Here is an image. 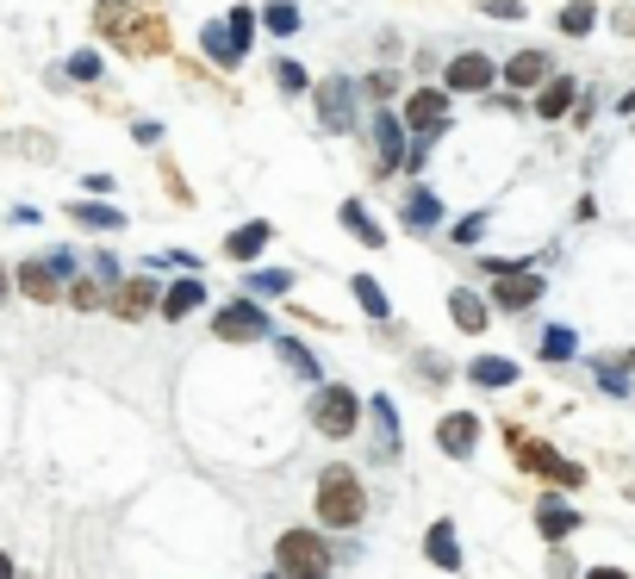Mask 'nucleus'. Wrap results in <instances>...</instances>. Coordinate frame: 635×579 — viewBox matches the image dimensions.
<instances>
[{
  "instance_id": "nucleus-1",
  "label": "nucleus",
  "mask_w": 635,
  "mask_h": 579,
  "mask_svg": "<svg viewBox=\"0 0 635 579\" xmlns=\"http://www.w3.org/2000/svg\"><path fill=\"white\" fill-rule=\"evenodd\" d=\"M311 511H318V530H362L367 523V486L362 474L349 462H330L325 474H318V499H311Z\"/></svg>"
},
{
  "instance_id": "nucleus-2",
  "label": "nucleus",
  "mask_w": 635,
  "mask_h": 579,
  "mask_svg": "<svg viewBox=\"0 0 635 579\" xmlns=\"http://www.w3.org/2000/svg\"><path fill=\"white\" fill-rule=\"evenodd\" d=\"M337 548L325 542V530H287L274 542V574L281 579H330Z\"/></svg>"
},
{
  "instance_id": "nucleus-3",
  "label": "nucleus",
  "mask_w": 635,
  "mask_h": 579,
  "mask_svg": "<svg viewBox=\"0 0 635 579\" xmlns=\"http://www.w3.org/2000/svg\"><path fill=\"white\" fill-rule=\"evenodd\" d=\"M311 430L330 436V443L355 436V430H362V399H355L343 381H318V393H311Z\"/></svg>"
},
{
  "instance_id": "nucleus-4",
  "label": "nucleus",
  "mask_w": 635,
  "mask_h": 579,
  "mask_svg": "<svg viewBox=\"0 0 635 579\" xmlns=\"http://www.w3.org/2000/svg\"><path fill=\"white\" fill-rule=\"evenodd\" d=\"M212 337H225V343H262V337H274V318L256 306V299H243V293H237L231 306L212 318Z\"/></svg>"
},
{
  "instance_id": "nucleus-5",
  "label": "nucleus",
  "mask_w": 635,
  "mask_h": 579,
  "mask_svg": "<svg viewBox=\"0 0 635 579\" xmlns=\"http://www.w3.org/2000/svg\"><path fill=\"white\" fill-rule=\"evenodd\" d=\"M355 113H362V88L349 76L318 81V125L325 132H355Z\"/></svg>"
},
{
  "instance_id": "nucleus-6",
  "label": "nucleus",
  "mask_w": 635,
  "mask_h": 579,
  "mask_svg": "<svg viewBox=\"0 0 635 579\" xmlns=\"http://www.w3.org/2000/svg\"><path fill=\"white\" fill-rule=\"evenodd\" d=\"M405 132H411V144H430L436 132H449V94L443 88H418V94L405 100Z\"/></svg>"
},
{
  "instance_id": "nucleus-7",
  "label": "nucleus",
  "mask_w": 635,
  "mask_h": 579,
  "mask_svg": "<svg viewBox=\"0 0 635 579\" xmlns=\"http://www.w3.org/2000/svg\"><path fill=\"white\" fill-rule=\"evenodd\" d=\"M511 449L523 455V467H530V474H548L555 486H579V480H586V467H574L567 455H555L548 443H530L523 430H511Z\"/></svg>"
},
{
  "instance_id": "nucleus-8",
  "label": "nucleus",
  "mask_w": 635,
  "mask_h": 579,
  "mask_svg": "<svg viewBox=\"0 0 635 579\" xmlns=\"http://www.w3.org/2000/svg\"><path fill=\"white\" fill-rule=\"evenodd\" d=\"M374 150H381L374 174H393V169L411 162V132L399 125V113H374Z\"/></svg>"
},
{
  "instance_id": "nucleus-9",
  "label": "nucleus",
  "mask_w": 635,
  "mask_h": 579,
  "mask_svg": "<svg viewBox=\"0 0 635 579\" xmlns=\"http://www.w3.org/2000/svg\"><path fill=\"white\" fill-rule=\"evenodd\" d=\"M492 57H480V50H462V57L449 63V76H443V94H492Z\"/></svg>"
},
{
  "instance_id": "nucleus-10",
  "label": "nucleus",
  "mask_w": 635,
  "mask_h": 579,
  "mask_svg": "<svg viewBox=\"0 0 635 579\" xmlns=\"http://www.w3.org/2000/svg\"><path fill=\"white\" fill-rule=\"evenodd\" d=\"M436 449L455 455V462H467V455L480 449V418H474V411H443V418H436Z\"/></svg>"
},
{
  "instance_id": "nucleus-11",
  "label": "nucleus",
  "mask_w": 635,
  "mask_h": 579,
  "mask_svg": "<svg viewBox=\"0 0 635 579\" xmlns=\"http://www.w3.org/2000/svg\"><path fill=\"white\" fill-rule=\"evenodd\" d=\"M156 306H162V293H156L150 274H125V281L113 287V311H118V318H144V311H156Z\"/></svg>"
},
{
  "instance_id": "nucleus-12",
  "label": "nucleus",
  "mask_w": 635,
  "mask_h": 579,
  "mask_svg": "<svg viewBox=\"0 0 635 579\" xmlns=\"http://www.w3.org/2000/svg\"><path fill=\"white\" fill-rule=\"evenodd\" d=\"M367 418H374V430H381V462H399V455H405V430H399V406H393V399H386V393H381V399H367Z\"/></svg>"
},
{
  "instance_id": "nucleus-13",
  "label": "nucleus",
  "mask_w": 635,
  "mask_h": 579,
  "mask_svg": "<svg viewBox=\"0 0 635 579\" xmlns=\"http://www.w3.org/2000/svg\"><path fill=\"white\" fill-rule=\"evenodd\" d=\"M423 555H430V567H443V574L462 567V536H455V523L449 518H436L430 530H423Z\"/></svg>"
},
{
  "instance_id": "nucleus-14",
  "label": "nucleus",
  "mask_w": 635,
  "mask_h": 579,
  "mask_svg": "<svg viewBox=\"0 0 635 579\" xmlns=\"http://www.w3.org/2000/svg\"><path fill=\"white\" fill-rule=\"evenodd\" d=\"M156 311H162V318H193V311H206V281H200V274H181V281L162 293Z\"/></svg>"
},
{
  "instance_id": "nucleus-15",
  "label": "nucleus",
  "mask_w": 635,
  "mask_h": 579,
  "mask_svg": "<svg viewBox=\"0 0 635 579\" xmlns=\"http://www.w3.org/2000/svg\"><path fill=\"white\" fill-rule=\"evenodd\" d=\"M269 237H274L269 218H250V225H237V231L225 237V256H231V262H256V256L269 250Z\"/></svg>"
},
{
  "instance_id": "nucleus-16",
  "label": "nucleus",
  "mask_w": 635,
  "mask_h": 579,
  "mask_svg": "<svg viewBox=\"0 0 635 579\" xmlns=\"http://www.w3.org/2000/svg\"><path fill=\"white\" fill-rule=\"evenodd\" d=\"M13 287H20L25 299H38V306H50V299L63 293V281H57L50 269H44V256H38V262H20V274H13Z\"/></svg>"
},
{
  "instance_id": "nucleus-17",
  "label": "nucleus",
  "mask_w": 635,
  "mask_h": 579,
  "mask_svg": "<svg viewBox=\"0 0 635 579\" xmlns=\"http://www.w3.org/2000/svg\"><path fill=\"white\" fill-rule=\"evenodd\" d=\"M536 299H542V274H511V281L492 287V306L499 311H523V306H536Z\"/></svg>"
},
{
  "instance_id": "nucleus-18",
  "label": "nucleus",
  "mask_w": 635,
  "mask_h": 579,
  "mask_svg": "<svg viewBox=\"0 0 635 579\" xmlns=\"http://www.w3.org/2000/svg\"><path fill=\"white\" fill-rule=\"evenodd\" d=\"M536 530H542L548 542L574 536V530H579V511H574L567 499H542V504H536Z\"/></svg>"
},
{
  "instance_id": "nucleus-19",
  "label": "nucleus",
  "mask_w": 635,
  "mask_h": 579,
  "mask_svg": "<svg viewBox=\"0 0 635 579\" xmlns=\"http://www.w3.org/2000/svg\"><path fill=\"white\" fill-rule=\"evenodd\" d=\"M574 100H579V81L574 76H548V81H542V94H536V113L542 118H567Z\"/></svg>"
},
{
  "instance_id": "nucleus-20",
  "label": "nucleus",
  "mask_w": 635,
  "mask_h": 579,
  "mask_svg": "<svg viewBox=\"0 0 635 579\" xmlns=\"http://www.w3.org/2000/svg\"><path fill=\"white\" fill-rule=\"evenodd\" d=\"M405 225H411V231H436V225H443V200L430 188H411L405 193Z\"/></svg>"
},
{
  "instance_id": "nucleus-21",
  "label": "nucleus",
  "mask_w": 635,
  "mask_h": 579,
  "mask_svg": "<svg viewBox=\"0 0 635 579\" xmlns=\"http://www.w3.org/2000/svg\"><path fill=\"white\" fill-rule=\"evenodd\" d=\"M69 218H76V225H88V231H125V213H118V206H106V200H76V206H69Z\"/></svg>"
},
{
  "instance_id": "nucleus-22",
  "label": "nucleus",
  "mask_w": 635,
  "mask_h": 579,
  "mask_svg": "<svg viewBox=\"0 0 635 579\" xmlns=\"http://www.w3.org/2000/svg\"><path fill=\"white\" fill-rule=\"evenodd\" d=\"M504 81H511V88H542V81H548V57H542V50H518V57L504 63Z\"/></svg>"
},
{
  "instance_id": "nucleus-23",
  "label": "nucleus",
  "mask_w": 635,
  "mask_h": 579,
  "mask_svg": "<svg viewBox=\"0 0 635 579\" xmlns=\"http://www.w3.org/2000/svg\"><path fill=\"white\" fill-rule=\"evenodd\" d=\"M343 231L355 237V243H367V250H381V243H386V231L374 225V218H367L362 200H343Z\"/></svg>"
},
{
  "instance_id": "nucleus-24",
  "label": "nucleus",
  "mask_w": 635,
  "mask_h": 579,
  "mask_svg": "<svg viewBox=\"0 0 635 579\" xmlns=\"http://www.w3.org/2000/svg\"><path fill=\"white\" fill-rule=\"evenodd\" d=\"M349 293L362 299V311L374 318V325H386V318H393V299H386V287L374 281V274H355V281H349Z\"/></svg>"
},
{
  "instance_id": "nucleus-25",
  "label": "nucleus",
  "mask_w": 635,
  "mask_h": 579,
  "mask_svg": "<svg viewBox=\"0 0 635 579\" xmlns=\"http://www.w3.org/2000/svg\"><path fill=\"white\" fill-rule=\"evenodd\" d=\"M200 50H206L212 63H225V69H237V63H243V57H237V44H231V32H225V20H206V25H200Z\"/></svg>"
},
{
  "instance_id": "nucleus-26",
  "label": "nucleus",
  "mask_w": 635,
  "mask_h": 579,
  "mask_svg": "<svg viewBox=\"0 0 635 579\" xmlns=\"http://www.w3.org/2000/svg\"><path fill=\"white\" fill-rule=\"evenodd\" d=\"M467 381L474 386H511L518 381V362H511V355H480V362H467Z\"/></svg>"
},
{
  "instance_id": "nucleus-27",
  "label": "nucleus",
  "mask_w": 635,
  "mask_h": 579,
  "mask_svg": "<svg viewBox=\"0 0 635 579\" xmlns=\"http://www.w3.org/2000/svg\"><path fill=\"white\" fill-rule=\"evenodd\" d=\"M449 311H455V325L462 330H486V318H492V311H486V299L474 287H455L449 293Z\"/></svg>"
},
{
  "instance_id": "nucleus-28",
  "label": "nucleus",
  "mask_w": 635,
  "mask_h": 579,
  "mask_svg": "<svg viewBox=\"0 0 635 579\" xmlns=\"http://www.w3.org/2000/svg\"><path fill=\"white\" fill-rule=\"evenodd\" d=\"M293 287V269H256L243 274V299H274V293Z\"/></svg>"
},
{
  "instance_id": "nucleus-29",
  "label": "nucleus",
  "mask_w": 635,
  "mask_h": 579,
  "mask_svg": "<svg viewBox=\"0 0 635 579\" xmlns=\"http://www.w3.org/2000/svg\"><path fill=\"white\" fill-rule=\"evenodd\" d=\"M274 349H281V362H287L299 381H318V374H325V367H318V355H311L299 337H274Z\"/></svg>"
},
{
  "instance_id": "nucleus-30",
  "label": "nucleus",
  "mask_w": 635,
  "mask_h": 579,
  "mask_svg": "<svg viewBox=\"0 0 635 579\" xmlns=\"http://www.w3.org/2000/svg\"><path fill=\"white\" fill-rule=\"evenodd\" d=\"M256 7H231L225 13V32H231V44H237V57H250V44H256Z\"/></svg>"
},
{
  "instance_id": "nucleus-31",
  "label": "nucleus",
  "mask_w": 635,
  "mask_h": 579,
  "mask_svg": "<svg viewBox=\"0 0 635 579\" xmlns=\"http://www.w3.org/2000/svg\"><path fill=\"white\" fill-rule=\"evenodd\" d=\"M256 13H262V25H269L274 38H293V32H299V7H293V0H269V7H256Z\"/></svg>"
},
{
  "instance_id": "nucleus-32",
  "label": "nucleus",
  "mask_w": 635,
  "mask_h": 579,
  "mask_svg": "<svg viewBox=\"0 0 635 579\" xmlns=\"http://www.w3.org/2000/svg\"><path fill=\"white\" fill-rule=\"evenodd\" d=\"M574 349H579L574 330H560V325L542 330V362H574Z\"/></svg>"
},
{
  "instance_id": "nucleus-33",
  "label": "nucleus",
  "mask_w": 635,
  "mask_h": 579,
  "mask_svg": "<svg viewBox=\"0 0 635 579\" xmlns=\"http://www.w3.org/2000/svg\"><path fill=\"white\" fill-rule=\"evenodd\" d=\"M598 25V13H592V0H574V7H567V13H560V32H567V38H586V32H592Z\"/></svg>"
},
{
  "instance_id": "nucleus-34",
  "label": "nucleus",
  "mask_w": 635,
  "mask_h": 579,
  "mask_svg": "<svg viewBox=\"0 0 635 579\" xmlns=\"http://www.w3.org/2000/svg\"><path fill=\"white\" fill-rule=\"evenodd\" d=\"M100 76H106L100 50H76V57H69V81H100Z\"/></svg>"
},
{
  "instance_id": "nucleus-35",
  "label": "nucleus",
  "mask_w": 635,
  "mask_h": 579,
  "mask_svg": "<svg viewBox=\"0 0 635 579\" xmlns=\"http://www.w3.org/2000/svg\"><path fill=\"white\" fill-rule=\"evenodd\" d=\"M274 81H281V94H306V88H311V81H306V69H299L293 57H281V63H274Z\"/></svg>"
},
{
  "instance_id": "nucleus-36",
  "label": "nucleus",
  "mask_w": 635,
  "mask_h": 579,
  "mask_svg": "<svg viewBox=\"0 0 635 579\" xmlns=\"http://www.w3.org/2000/svg\"><path fill=\"white\" fill-rule=\"evenodd\" d=\"M598 381L611 386V393H623V386H630V355H604V362H598Z\"/></svg>"
},
{
  "instance_id": "nucleus-37",
  "label": "nucleus",
  "mask_w": 635,
  "mask_h": 579,
  "mask_svg": "<svg viewBox=\"0 0 635 579\" xmlns=\"http://www.w3.org/2000/svg\"><path fill=\"white\" fill-rule=\"evenodd\" d=\"M100 299H106V293H100L88 274H76V281H69V306H76V311H94Z\"/></svg>"
},
{
  "instance_id": "nucleus-38",
  "label": "nucleus",
  "mask_w": 635,
  "mask_h": 579,
  "mask_svg": "<svg viewBox=\"0 0 635 579\" xmlns=\"http://www.w3.org/2000/svg\"><path fill=\"white\" fill-rule=\"evenodd\" d=\"M44 269L57 274V281H76V269H81V262H76L69 250H50V256H44Z\"/></svg>"
},
{
  "instance_id": "nucleus-39",
  "label": "nucleus",
  "mask_w": 635,
  "mask_h": 579,
  "mask_svg": "<svg viewBox=\"0 0 635 579\" xmlns=\"http://www.w3.org/2000/svg\"><path fill=\"white\" fill-rule=\"evenodd\" d=\"M480 231H486V213H467L462 225H455V243H474Z\"/></svg>"
},
{
  "instance_id": "nucleus-40",
  "label": "nucleus",
  "mask_w": 635,
  "mask_h": 579,
  "mask_svg": "<svg viewBox=\"0 0 635 579\" xmlns=\"http://www.w3.org/2000/svg\"><path fill=\"white\" fill-rule=\"evenodd\" d=\"M486 13H492V20H523L518 0H486Z\"/></svg>"
},
{
  "instance_id": "nucleus-41",
  "label": "nucleus",
  "mask_w": 635,
  "mask_h": 579,
  "mask_svg": "<svg viewBox=\"0 0 635 579\" xmlns=\"http://www.w3.org/2000/svg\"><path fill=\"white\" fill-rule=\"evenodd\" d=\"M162 262H169V269H181V274H200V269H193V250H169Z\"/></svg>"
},
{
  "instance_id": "nucleus-42",
  "label": "nucleus",
  "mask_w": 635,
  "mask_h": 579,
  "mask_svg": "<svg viewBox=\"0 0 635 579\" xmlns=\"http://www.w3.org/2000/svg\"><path fill=\"white\" fill-rule=\"evenodd\" d=\"M132 137H137V144H156V137H162V125H150V118H137V125H132Z\"/></svg>"
},
{
  "instance_id": "nucleus-43",
  "label": "nucleus",
  "mask_w": 635,
  "mask_h": 579,
  "mask_svg": "<svg viewBox=\"0 0 635 579\" xmlns=\"http://www.w3.org/2000/svg\"><path fill=\"white\" fill-rule=\"evenodd\" d=\"M367 94L386 100V94H393V76H386V69H381V76H367Z\"/></svg>"
},
{
  "instance_id": "nucleus-44",
  "label": "nucleus",
  "mask_w": 635,
  "mask_h": 579,
  "mask_svg": "<svg viewBox=\"0 0 635 579\" xmlns=\"http://www.w3.org/2000/svg\"><path fill=\"white\" fill-rule=\"evenodd\" d=\"M592 579H623V567H592Z\"/></svg>"
},
{
  "instance_id": "nucleus-45",
  "label": "nucleus",
  "mask_w": 635,
  "mask_h": 579,
  "mask_svg": "<svg viewBox=\"0 0 635 579\" xmlns=\"http://www.w3.org/2000/svg\"><path fill=\"white\" fill-rule=\"evenodd\" d=\"M0 579H20V574H13V555H0Z\"/></svg>"
},
{
  "instance_id": "nucleus-46",
  "label": "nucleus",
  "mask_w": 635,
  "mask_h": 579,
  "mask_svg": "<svg viewBox=\"0 0 635 579\" xmlns=\"http://www.w3.org/2000/svg\"><path fill=\"white\" fill-rule=\"evenodd\" d=\"M7 293H13V281H7V269H0V299H7Z\"/></svg>"
},
{
  "instance_id": "nucleus-47",
  "label": "nucleus",
  "mask_w": 635,
  "mask_h": 579,
  "mask_svg": "<svg viewBox=\"0 0 635 579\" xmlns=\"http://www.w3.org/2000/svg\"><path fill=\"white\" fill-rule=\"evenodd\" d=\"M623 113H635V94H630V100H623Z\"/></svg>"
},
{
  "instance_id": "nucleus-48",
  "label": "nucleus",
  "mask_w": 635,
  "mask_h": 579,
  "mask_svg": "<svg viewBox=\"0 0 635 579\" xmlns=\"http://www.w3.org/2000/svg\"><path fill=\"white\" fill-rule=\"evenodd\" d=\"M262 579H281V574H262Z\"/></svg>"
}]
</instances>
